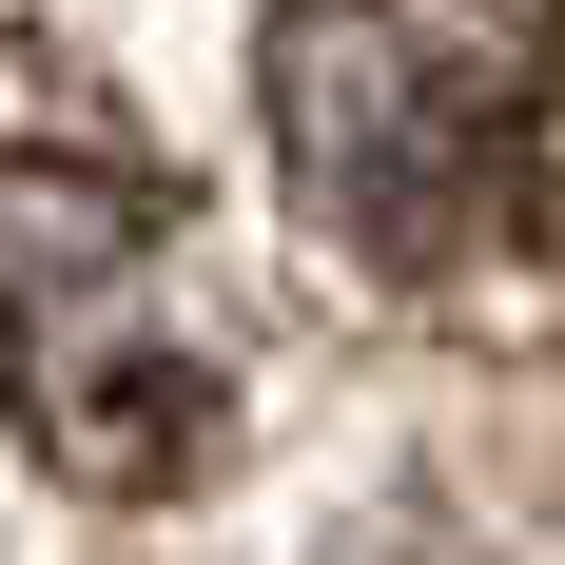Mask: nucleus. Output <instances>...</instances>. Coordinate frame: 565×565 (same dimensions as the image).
I'll list each match as a JSON object with an SVG mask.
<instances>
[{"mask_svg": "<svg viewBox=\"0 0 565 565\" xmlns=\"http://www.w3.org/2000/svg\"><path fill=\"white\" fill-rule=\"evenodd\" d=\"M292 215L371 274H468L546 234L565 157V0H274L254 40Z\"/></svg>", "mask_w": 565, "mask_h": 565, "instance_id": "obj_1", "label": "nucleus"}, {"mask_svg": "<svg viewBox=\"0 0 565 565\" xmlns=\"http://www.w3.org/2000/svg\"><path fill=\"white\" fill-rule=\"evenodd\" d=\"M0 409L20 449L157 508L234 449V312L215 254H195V195H175L137 137H0Z\"/></svg>", "mask_w": 565, "mask_h": 565, "instance_id": "obj_2", "label": "nucleus"}]
</instances>
